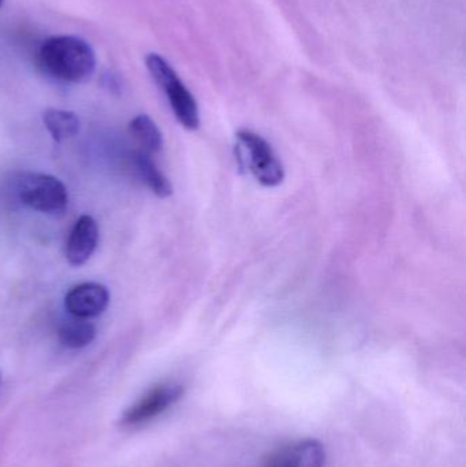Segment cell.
I'll return each mask as SVG.
<instances>
[{"label": "cell", "instance_id": "obj_1", "mask_svg": "<svg viewBox=\"0 0 466 467\" xmlns=\"http://www.w3.org/2000/svg\"><path fill=\"white\" fill-rule=\"evenodd\" d=\"M38 60L47 73L65 82L81 84L96 70L92 47L74 36H57L41 44Z\"/></svg>", "mask_w": 466, "mask_h": 467}, {"label": "cell", "instance_id": "obj_2", "mask_svg": "<svg viewBox=\"0 0 466 467\" xmlns=\"http://www.w3.org/2000/svg\"><path fill=\"white\" fill-rule=\"evenodd\" d=\"M145 63L153 81L169 99L170 107L178 122L188 130L199 129L200 112L196 99L181 81L174 68L158 54L148 55Z\"/></svg>", "mask_w": 466, "mask_h": 467}, {"label": "cell", "instance_id": "obj_3", "mask_svg": "<svg viewBox=\"0 0 466 467\" xmlns=\"http://www.w3.org/2000/svg\"><path fill=\"white\" fill-rule=\"evenodd\" d=\"M235 152L243 169L248 170L265 188H275L285 180V169L271 145L251 130L237 133Z\"/></svg>", "mask_w": 466, "mask_h": 467}, {"label": "cell", "instance_id": "obj_4", "mask_svg": "<svg viewBox=\"0 0 466 467\" xmlns=\"http://www.w3.org/2000/svg\"><path fill=\"white\" fill-rule=\"evenodd\" d=\"M16 193L22 204L47 215H62L68 205L67 189L57 178L48 174L22 175L16 183Z\"/></svg>", "mask_w": 466, "mask_h": 467}, {"label": "cell", "instance_id": "obj_5", "mask_svg": "<svg viewBox=\"0 0 466 467\" xmlns=\"http://www.w3.org/2000/svg\"><path fill=\"white\" fill-rule=\"evenodd\" d=\"M183 387L177 383L159 384L123 413L120 425L136 428L152 421L182 398Z\"/></svg>", "mask_w": 466, "mask_h": 467}, {"label": "cell", "instance_id": "obj_6", "mask_svg": "<svg viewBox=\"0 0 466 467\" xmlns=\"http://www.w3.org/2000/svg\"><path fill=\"white\" fill-rule=\"evenodd\" d=\"M326 451L316 439H305L270 452L262 467H325Z\"/></svg>", "mask_w": 466, "mask_h": 467}, {"label": "cell", "instance_id": "obj_7", "mask_svg": "<svg viewBox=\"0 0 466 467\" xmlns=\"http://www.w3.org/2000/svg\"><path fill=\"white\" fill-rule=\"evenodd\" d=\"M109 305V293L100 283H82L68 291L65 298L67 312L76 318L98 317Z\"/></svg>", "mask_w": 466, "mask_h": 467}, {"label": "cell", "instance_id": "obj_8", "mask_svg": "<svg viewBox=\"0 0 466 467\" xmlns=\"http://www.w3.org/2000/svg\"><path fill=\"white\" fill-rule=\"evenodd\" d=\"M98 244V226L89 215H82L71 229L66 244V260L73 266L84 265Z\"/></svg>", "mask_w": 466, "mask_h": 467}, {"label": "cell", "instance_id": "obj_9", "mask_svg": "<svg viewBox=\"0 0 466 467\" xmlns=\"http://www.w3.org/2000/svg\"><path fill=\"white\" fill-rule=\"evenodd\" d=\"M134 166H136L139 177L147 188L159 199H167L172 194V185L169 178L161 171L155 161L150 158V153L140 152L134 156Z\"/></svg>", "mask_w": 466, "mask_h": 467}, {"label": "cell", "instance_id": "obj_10", "mask_svg": "<svg viewBox=\"0 0 466 467\" xmlns=\"http://www.w3.org/2000/svg\"><path fill=\"white\" fill-rule=\"evenodd\" d=\"M43 122L52 139L57 142L74 139L81 129L79 118L74 112L66 111V109H46L43 114Z\"/></svg>", "mask_w": 466, "mask_h": 467}, {"label": "cell", "instance_id": "obj_11", "mask_svg": "<svg viewBox=\"0 0 466 467\" xmlns=\"http://www.w3.org/2000/svg\"><path fill=\"white\" fill-rule=\"evenodd\" d=\"M129 131L133 139L144 148V152L158 153L163 150V136L161 129L148 115L140 114L129 123Z\"/></svg>", "mask_w": 466, "mask_h": 467}, {"label": "cell", "instance_id": "obj_12", "mask_svg": "<svg viewBox=\"0 0 466 467\" xmlns=\"http://www.w3.org/2000/svg\"><path fill=\"white\" fill-rule=\"evenodd\" d=\"M59 342L67 348H82L95 340L96 327L84 318L66 321L57 332Z\"/></svg>", "mask_w": 466, "mask_h": 467}, {"label": "cell", "instance_id": "obj_13", "mask_svg": "<svg viewBox=\"0 0 466 467\" xmlns=\"http://www.w3.org/2000/svg\"><path fill=\"white\" fill-rule=\"evenodd\" d=\"M0 383H2V373H0Z\"/></svg>", "mask_w": 466, "mask_h": 467}, {"label": "cell", "instance_id": "obj_14", "mask_svg": "<svg viewBox=\"0 0 466 467\" xmlns=\"http://www.w3.org/2000/svg\"><path fill=\"white\" fill-rule=\"evenodd\" d=\"M3 0H0V7H2Z\"/></svg>", "mask_w": 466, "mask_h": 467}]
</instances>
